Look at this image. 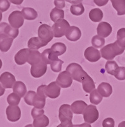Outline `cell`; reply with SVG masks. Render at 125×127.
Returning a JSON list of instances; mask_svg holds the SVG:
<instances>
[{
    "label": "cell",
    "mask_w": 125,
    "mask_h": 127,
    "mask_svg": "<svg viewBox=\"0 0 125 127\" xmlns=\"http://www.w3.org/2000/svg\"><path fill=\"white\" fill-rule=\"evenodd\" d=\"M65 36H66L67 39L70 41H77L81 37V32L78 27L70 26Z\"/></svg>",
    "instance_id": "ac0fdd59"
},
{
    "label": "cell",
    "mask_w": 125,
    "mask_h": 127,
    "mask_svg": "<svg viewBox=\"0 0 125 127\" xmlns=\"http://www.w3.org/2000/svg\"><path fill=\"white\" fill-rule=\"evenodd\" d=\"M28 45L29 49L33 50H37L39 49L40 48L45 46V45L42 43L41 41L37 37H32L28 41Z\"/></svg>",
    "instance_id": "83f0119b"
},
{
    "label": "cell",
    "mask_w": 125,
    "mask_h": 127,
    "mask_svg": "<svg viewBox=\"0 0 125 127\" xmlns=\"http://www.w3.org/2000/svg\"><path fill=\"white\" fill-rule=\"evenodd\" d=\"M45 93L48 97L55 99L59 97L61 94V87L56 81H53L46 87Z\"/></svg>",
    "instance_id": "4fadbf2b"
},
{
    "label": "cell",
    "mask_w": 125,
    "mask_h": 127,
    "mask_svg": "<svg viewBox=\"0 0 125 127\" xmlns=\"http://www.w3.org/2000/svg\"><path fill=\"white\" fill-rule=\"evenodd\" d=\"M2 18H3V15H2L1 12V11H0V22H1V21Z\"/></svg>",
    "instance_id": "11a10c76"
},
{
    "label": "cell",
    "mask_w": 125,
    "mask_h": 127,
    "mask_svg": "<svg viewBox=\"0 0 125 127\" xmlns=\"http://www.w3.org/2000/svg\"><path fill=\"white\" fill-rule=\"evenodd\" d=\"M114 125H115L114 120L111 118H107L102 122L103 127H114Z\"/></svg>",
    "instance_id": "f6af8a7d"
},
{
    "label": "cell",
    "mask_w": 125,
    "mask_h": 127,
    "mask_svg": "<svg viewBox=\"0 0 125 127\" xmlns=\"http://www.w3.org/2000/svg\"><path fill=\"white\" fill-rule=\"evenodd\" d=\"M13 92L19 95L20 97H24L27 92L26 86L22 81H16L13 87Z\"/></svg>",
    "instance_id": "d4e9b609"
},
{
    "label": "cell",
    "mask_w": 125,
    "mask_h": 127,
    "mask_svg": "<svg viewBox=\"0 0 125 127\" xmlns=\"http://www.w3.org/2000/svg\"><path fill=\"white\" fill-rule=\"evenodd\" d=\"M62 64H63V61L59 59L55 60V61H53L50 64L51 69H52V71L55 72H61V70H62Z\"/></svg>",
    "instance_id": "f35d334b"
},
{
    "label": "cell",
    "mask_w": 125,
    "mask_h": 127,
    "mask_svg": "<svg viewBox=\"0 0 125 127\" xmlns=\"http://www.w3.org/2000/svg\"><path fill=\"white\" fill-rule=\"evenodd\" d=\"M83 88L85 92L89 93L92 92L95 89V85L94 81L89 75H87L82 81Z\"/></svg>",
    "instance_id": "7402d4cb"
},
{
    "label": "cell",
    "mask_w": 125,
    "mask_h": 127,
    "mask_svg": "<svg viewBox=\"0 0 125 127\" xmlns=\"http://www.w3.org/2000/svg\"><path fill=\"white\" fill-rule=\"evenodd\" d=\"M98 35L103 38H107L109 36L112 31V26L106 22H102L98 25L96 28Z\"/></svg>",
    "instance_id": "e0dca14e"
},
{
    "label": "cell",
    "mask_w": 125,
    "mask_h": 127,
    "mask_svg": "<svg viewBox=\"0 0 125 127\" xmlns=\"http://www.w3.org/2000/svg\"><path fill=\"white\" fill-rule=\"evenodd\" d=\"M51 49L55 53H56L58 56H60L65 53L67 47L64 43L59 42V43H55V44H53L51 47Z\"/></svg>",
    "instance_id": "4dcf8cb0"
},
{
    "label": "cell",
    "mask_w": 125,
    "mask_h": 127,
    "mask_svg": "<svg viewBox=\"0 0 125 127\" xmlns=\"http://www.w3.org/2000/svg\"><path fill=\"white\" fill-rule=\"evenodd\" d=\"M44 113H45V111L43 109H38L34 107L31 111V116L33 118V119L38 117L39 116L43 115V114H44Z\"/></svg>",
    "instance_id": "7bdbcfd3"
},
{
    "label": "cell",
    "mask_w": 125,
    "mask_h": 127,
    "mask_svg": "<svg viewBox=\"0 0 125 127\" xmlns=\"http://www.w3.org/2000/svg\"><path fill=\"white\" fill-rule=\"evenodd\" d=\"M25 127H34V126H33V125L29 124V125H26Z\"/></svg>",
    "instance_id": "9f6ffc18"
},
{
    "label": "cell",
    "mask_w": 125,
    "mask_h": 127,
    "mask_svg": "<svg viewBox=\"0 0 125 127\" xmlns=\"http://www.w3.org/2000/svg\"><path fill=\"white\" fill-rule=\"evenodd\" d=\"M125 50V48L121 47L116 41L113 43L109 44L101 48L100 54L104 59L109 61L114 59L117 55L122 54Z\"/></svg>",
    "instance_id": "6da1fadb"
},
{
    "label": "cell",
    "mask_w": 125,
    "mask_h": 127,
    "mask_svg": "<svg viewBox=\"0 0 125 127\" xmlns=\"http://www.w3.org/2000/svg\"><path fill=\"white\" fill-rule=\"evenodd\" d=\"M57 127H73V124L71 121H67V122H62Z\"/></svg>",
    "instance_id": "c3c4849f"
},
{
    "label": "cell",
    "mask_w": 125,
    "mask_h": 127,
    "mask_svg": "<svg viewBox=\"0 0 125 127\" xmlns=\"http://www.w3.org/2000/svg\"><path fill=\"white\" fill-rule=\"evenodd\" d=\"M118 127H125V121H122V122L119 123V125H118Z\"/></svg>",
    "instance_id": "db71d44e"
},
{
    "label": "cell",
    "mask_w": 125,
    "mask_h": 127,
    "mask_svg": "<svg viewBox=\"0 0 125 127\" xmlns=\"http://www.w3.org/2000/svg\"><path fill=\"white\" fill-rule=\"evenodd\" d=\"M10 6V3L8 0H0V11L4 12L7 11Z\"/></svg>",
    "instance_id": "b9f144b4"
},
{
    "label": "cell",
    "mask_w": 125,
    "mask_h": 127,
    "mask_svg": "<svg viewBox=\"0 0 125 127\" xmlns=\"http://www.w3.org/2000/svg\"><path fill=\"white\" fill-rule=\"evenodd\" d=\"M50 19L53 22H56L57 20L64 18V12L62 9L54 8L50 12Z\"/></svg>",
    "instance_id": "f546056e"
},
{
    "label": "cell",
    "mask_w": 125,
    "mask_h": 127,
    "mask_svg": "<svg viewBox=\"0 0 125 127\" xmlns=\"http://www.w3.org/2000/svg\"><path fill=\"white\" fill-rule=\"evenodd\" d=\"M21 97L15 93H12L7 97V102L11 105H18L20 102Z\"/></svg>",
    "instance_id": "8d00e7d4"
},
{
    "label": "cell",
    "mask_w": 125,
    "mask_h": 127,
    "mask_svg": "<svg viewBox=\"0 0 125 127\" xmlns=\"http://www.w3.org/2000/svg\"><path fill=\"white\" fill-rule=\"evenodd\" d=\"M72 78L68 71H63L61 72L57 78L56 82L62 88H67L71 86L72 83Z\"/></svg>",
    "instance_id": "9c48e42d"
},
{
    "label": "cell",
    "mask_w": 125,
    "mask_h": 127,
    "mask_svg": "<svg viewBox=\"0 0 125 127\" xmlns=\"http://www.w3.org/2000/svg\"><path fill=\"white\" fill-rule=\"evenodd\" d=\"M72 111L71 110V107L69 104H63L59 109V120L62 122L71 121L73 117Z\"/></svg>",
    "instance_id": "ba28073f"
},
{
    "label": "cell",
    "mask_w": 125,
    "mask_h": 127,
    "mask_svg": "<svg viewBox=\"0 0 125 127\" xmlns=\"http://www.w3.org/2000/svg\"><path fill=\"white\" fill-rule=\"evenodd\" d=\"M47 87V85H43L39 86L37 89V95L40 96L41 97L44 98H46V95L45 91H46V88Z\"/></svg>",
    "instance_id": "ee69618b"
},
{
    "label": "cell",
    "mask_w": 125,
    "mask_h": 127,
    "mask_svg": "<svg viewBox=\"0 0 125 127\" xmlns=\"http://www.w3.org/2000/svg\"><path fill=\"white\" fill-rule=\"evenodd\" d=\"M69 3H71L72 4H77L81 3L83 1V0H66Z\"/></svg>",
    "instance_id": "681fc988"
},
{
    "label": "cell",
    "mask_w": 125,
    "mask_h": 127,
    "mask_svg": "<svg viewBox=\"0 0 125 127\" xmlns=\"http://www.w3.org/2000/svg\"><path fill=\"white\" fill-rule=\"evenodd\" d=\"M41 56L44 62L47 64H51L53 61L58 59V55L51 48L45 50L41 54Z\"/></svg>",
    "instance_id": "d6986e66"
},
{
    "label": "cell",
    "mask_w": 125,
    "mask_h": 127,
    "mask_svg": "<svg viewBox=\"0 0 125 127\" xmlns=\"http://www.w3.org/2000/svg\"><path fill=\"white\" fill-rule=\"evenodd\" d=\"M70 27V24L66 20L62 19L57 20L52 27L53 36L55 38H61L65 35Z\"/></svg>",
    "instance_id": "277c9868"
},
{
    "label": "cell",
    "mask_w": 125,
    "mask_h": 127,
    "mask_svg": "<svg viewBox=\"0 0 125 127\" xmlns=\"http://www.w3.org/2000/svg\"><path fill=\"white\" fill-rule=\"evenodd\" d=\"M8 22L13 28L19 29L22 27L24 22V17L22 12L16 10L12 12L8 17Z\"/></svg>",
    "instance_id": "8992f818"
},
{
    "label": "cell",
    "mask_w": 125,
    "mask_h": 127,
    "mask_svg": "<svg viewBox=\"0 0 125 127\" xmlns=\"http://www.w3.org/2000/svg\"><path fill=\"white\" fill-rule=\"evenodd\" d=\"M47 71V64L45 63L43 60L40 62L31 65V74L32 76L35 78H41L43 76Z\"/></svg>",
    "instance_id": "52a82bcc"
},
{
    "label": "cell",
    "mask_w": 125,
    "mask_h": 127,
    "mask_svg": "<svg viewBox=\"0 0 125 127\" xmlns=\"http://www.w3.org/2000/svg\"><path fill=\"white\" fill-rule=\"evenodd\" d=\"M83 118L86 123H94L99 117V113L94 105H88L83 112Z\"/></svg>",
    "instance_id": "5b68a950"
},
{
    "label": "cell",
    "mask_w": 125,
    "mask_h": 127,
    "mask_svg": "<svg viewBox=\"0 0 125 127\" xmlns=\"http://www.w3.org/2000/svg\"><path fill=\"white\" fill-rule=\"evenodd\" d=\"M92 44L93 46L96 48H100L104 46L105 39L104 38L100 36L99 35H96L93 37L92 39Z\"/></svg>",
    "instance_id": "e575fe53"
},
{
    "label": "cell",
    "mask_w": 125,
    "mask_h": 127,
    "mask_svg": "<svg viewBox=\"0 0 125 127\" xmlns=\"http://www.w3.org/2000/svg\"><path fill=\"white\" fill-rule=\"evenodd\" d=\"M37 34L38 38L45 46L52 40L54 36L52 27L45 24L39 26L37 31Z\"/></svg>",
    "instance_id": "3957f363"
},
{
    "label": "cell",
    "mask_w": 125,
    "mask_h": 127,
    "mask_svg": "<svg viewBox=\"0 0 125 127\" xmlns=\"http://www.w3.org/2000/svg\"><path fill=\"white\" fill-rule=\"evenodd\" d=\"M88 106L86 102L83 100H77L74 102L70 105L72 113L76 114H83L85 109Z\"/></svg>",
    "instance_id": "44dd1931"
},
{
    "label": "cell",
    "mask_w": 125,
    "mask_h": 127,
    "mask_svg": "<svg viewBox=\"0 0 125 127\" xmlns=\"http://www.w3.org/2000/svg\"><path fill=\"white\" fill-rule=\"evenodd\" d=\"M114 76L118 80H125V67H119L114 74Z\"/></svg>",
    "instance_id": "60d3db41"
},
{
    "label": "cell",
    "mask_w": 125,
    "mask_h": 127,
    "mask_svg": "<svg viewBox=\"0 0 125 127\" xmlns=\"http://www.w3.org/2000/svg\"><path fill=\"white\" fill-rule=\"evenodd\" d=\"M66 71L70 74L72 79L79 83H82L84 78L88 75V74L83 69L82 67L77 63L70 64L67 67Z\"/></svg>",
    "instance_id": "7a4b0ae2"
},
{
    "label": "cell",
    "mask_w": 125,
    "mask_h": 127,
    "mask_svg": "<svg viewBox=\"0 0 125 127\" xmlns=\"http://www.w3.org/2000/svg\"><path fill=\"white\" fill-rule=\"evenodd\" d=\"M4 92H5V88L2 86L1 84H0V97L4 95Z\"/></svg>",
    "instance_id": "f5cc1de1"
},
{
    "label": "cell",
    "mask_w": 125,
    "mask_h": 127,
    "mask_svg": "<svg viewBox=\"0 0 125 127\" xmlns=\"http://www.w3.org/2000/svg\"><path fill=\"white\" fill-rule=\"evenodd\" d=\"M70 12L72 15L76 16H79L82 15L85 12V8L82 3L77 4H72L70 6Z\"/></svg>",
    "instance_id": "836d02e7"
},
{
    "label": "cell",
    "mask_w": 125,
    "mask_h": 127,
    "mask_svg": "<svg viewBox=\"0 0 125 127\" xmlns=\"http://www.w3.org/2000/svg\"><path fill=\"white\" fill-rule=\"evenodd\" d=\"M6 114L8 121L15 122L20 120L21 117V111L18 105H10L6 107Z\"/></svg>",
    "instance_id": "30bf717a"
},
{
    "label": "cell",
    "mask_w": 125,
    "mask_h": 127,
    "mask_svg": "<svg viewBox=\"0 0 125 127\" xmlns=\"http://www.w3.org/2000/svg\"><path fill=\"white\" fill-rule=\"evenodd\" d=\"M54 4L57 8L60 9L63 8L65 6V1H57V0H54Z\"/></svg>",
    "instance_id": "7dc6e473"
},
{
    "label": "cell",
    "mask_w": 125,
    "mask_h": 127,
    "mask_svg": "<svg viewBox=\"0 0 125 127\" xmlns=\"http://www.w3.org/2000/svg\"><path fill=\"white\" fill-rule=\"evenodd\" d=\"M2 65H3V63H2V61L0 59V69H1V68L2 67Z\"/></svg>",
    "instance_id": "6f0895ef"
},
{
    "label": "cell",
    "mask_w": 125,
    "mask_h": 127,
    "mask_svg": "<svg viewBox=\"0 0 125 127\" xmlns=\"http://www.w3.org/2000/svg\"><path fill=\"white\" fill-rule=\"evenodd\" d=\"M15 82V78L10 72H4L0 76V83L4 88H12Z\"/></svg>",
    "instance_id": "8fae6325"
},
{
    "label": "cell",
    "mask_w": 125,
    "mask_h": 127,
    "mask_svg": "<svg viewBox=\"0 0 125 127\" xmlns=\"http://www.w3.org/2000/svg\"><path fill=\"white\" fill-rule=\"evenodd\" d=\"M36 95V93L34 91H29L24 96V101L27 104L32 105L33 100Z\"/></svg>",
    "instance_id": "ab89813d"
},
{
    "label": "cell",
    "mask_w": 125,
    "mask_h": 127,
    "mask_svg": "<svg viewBox=\"0 0 125 127\" xmlns=\"http://www.w3.org/2000/svg\"><path fill=\"white\" fill-rule=\"evenodd\" d=\"M116 41L121 47L125 48V28H121L118 30Z\"/></svg>",
    "instance_id": "d590c367"
},
{
    "label": "cell",
    "mask_w": 125,
    "mask_h": 127,
    "mask_svg": "<svg viewBox=\"0 0 125 127\" xmlns=\"http://www.w3.org/2000/svg\"><path fill=\"white\" fill-rule=\"evenodd\" d=\"M90 100L92 104L94 105H98L102 102V96L99 94L97 90L95 89L90 93Z\"/></svg>",
    "instance_id": "1f68e13d"
},
{
    "label": "cell",
    "mask_w": 125,
    "mask_h": 127,
    "mask_svg": "<svg viewBox=\"0 0 125 127\" xmlns=\"http://www.w3.org/2000/svg\"><path fill=\"white\" fill-rule=\"evenodd\" d=\"M104 14L102 10L99 8L92 9L89 13V18L94 22H99L103 19Z\"/></svg>",
    "instance_id": "4316f807"
},
{
    "label": "cell",
    "mask_w": 125,
    "mask_h": 127,
    "mask_svg": "<svg viewBox=\"0 0 125 127\" xmlns=\"http://www.w3.org/2000/svg\"><path fill=\"white\" fill-rule=\"evenodd\" d=\"M13 38L6 34H0V50L2 52H6L10 50L13 41Z\"/></svg>",
    "instance_id": "9a60e30c"
},
{
    "label": "cell",
    "mask_w": 125,
    "mask_h": 127,
    "mask_svg": "<svg viewBox=\"0 0 125 127\" xmlns=\"http://www.w3.org/2000/svg\"><path fill=\"white\" fill-rule=\"evenodd\" d=\"M30 52L29 48H23L20 50L15 55V62L17 65H24L28 62V57Z\"/></svg>",
    "instance_id": "2e32d148"
},
{
    "label": "cell",
    "mask_w": 125,
    "mask_h": 127,
    "mask_svg": "<svg viewBox=\"0 0 125 127\" xmlns=\"http://www.w3.org/2000/svg\"><path fill=\"white\" fill-rule=\"evenodd\" d=\"M111 1L118 15H125V0H111Z\"/></svg>",
    "instance_id": "cb8c5ba5"
},
{
    "label": "cell",
    "mask_w": 125,
    "mask_h": 127,
    "mask_svg": "<svg viewBox=\"0 0 125 127\" xmlns=\"http://www.w3.org/2000/svg\"><path fill=\"white\" fill-rule=\"evenodd\" d=\"M49 119L46 116H39L38 117L34 119L33 126L34 127H46L49 125Z\"/></svg>",
    "instance_id": "f1b7e54d"
},
{
    "label": "cell",
    "mask_w": 125,
    "mask_h": 127,
    "mask_svg": "<svg viewBox=\"0 0 125 127\" xmlns=\"http://www.w3.org/2000/svg\"><path fill=\"white\" fill-rule=\"evenodd\" d=\"M119 67L118 64L113 61H109L105 64V69L108 73L111 75L114 76L116 71Z\"/></svg>",
    "instance_id": "d6a6232c"
},
{
    "label": "cell",
    "mask_w": 125,
    "mask_h": 127,
    "mask_svg": "<svg viewBox=\"0 0 125 127\" xmlns=\"http://www.w3.org/2000/svg\"><path fill=\"white\" fill-rule=\"evenodd\" d=\"M9 1H10V3L16 4V5H20L24 1V0H9Z\"/></svg>",
    "instance_id": "f907efd6"
},
{
    "label": "cell",
    "mask_w": 125,
    "mask_h": 127,
    "mask_svg": "<svg viewBox=\"0 0 125 127\" xmlns=\"http://www.w3.org/2000/svg\"><path fill=\"white\" fill-rule=\"evenodd\" d=\"M46 98H42L40 96L37 95L36 94V96L34 97V99L33 100V104L32 105L34 106V107L38 109H43L45 105V103H46Z\"/></svg>",
    "instance_id": "74e56055"
},
{
    "label": "cell",
    "mask_w": 125,
    "mask_h": 127,
    "mask_svg": "<svg viewBox=\"0 0 125 127\" xmlns=\"http://www.w3.org/2000/svg\"><path fill=\"white\" fill-rule=\"evenodd\" d=\"M84 55L86 60L89 62H95L99 61L101 58L100 52L94 46H89L85 51Z\"/></svg>",
    "instance_id": "7c38bea8"
},
{
    "label": "cell",
    "mask_w": 125,
    "mask_h": 127,
    "mask_svg": "<svg viewBox=\"0 0 125 127\" xmlns=\"http://www.w3.org/2000/svg\"><path fill=\"white\" fill-rule=\"evenodd\" d=\"M73 127H92V126L90 125V123H85L81 125H73Z\"/></svg>",
    "instance_id": "816d5d0a"
},
{
    "label": "cell",
    "mask_w": 125,
    "mask_h": 127,
    "mask_svg": "<svg viewBox=\"0 0 125 127\" xmlns=\"http://www.w3.org/2000/svg\"><path fill=\"white\" fill-rule=\"evenodd\" d=\"M22 13L24 19L29 20H35L38 15L37 12L34 9L29 7L24 8L22 10Z\"/></svg>",
    "instance_id": "484cf974"
},
{
    "label": "cell",
    "mask_w": 125,
    "mask_h": 127,
    "mask_svg": "<svg viewBox=\"0 0 125 127\" xmlns=\"http://www.w3.org/2000/svg\"><path fill=\"white\" fill-rule=\"evenodd\" d=\"M42 60H43V59H42L41 54L39 51L30 50L29 57H28V64L32 65L34 64L40 62Z\"/></svg>",
    "instance_id": "603a6c76"
},
{
    "label": "cell",
    "mask_w": 125,
    "mask_h": 127,
    "mask_svg": "<svg viewBox=\"0 0 125 127\" xmlns=\"http://www.w3.org/2000/svg\"><path fill=\"white\" fill-rule=\"evenodd\" d=\"M57 1H65V0H57Z\"/></svg>",
    "instance_id": "680465c9"
},
{
    "label": "cell",
    "mask_w": 125,
    "mask_h": 127,
    "mask_svg": "<svg viewBox=\"0 0 125 127\" xmlns=\"http://www.w3.org/2000/svg\"><path fill=\"white\" fill-rule=\"evenodd\" d=\"M94 3L98 6H103L107 4L109 0H94Z\"/></svg>",
    "instance_id": "bcb514c9"
},
{
    "label": "cell",
    "mask_w": 125,
    "mask_h": 127,
    "mask_svg": "<svg viewBox=\"0 0 125 127\" xmlns=\"http://www.w3.org/2000/svg\"><path fill=\"white\" fill-rule=\"evenodd\" d=\"M19 33V29L13 28L6 22H2L0 24V34H6L10 37H12L15 39L17 37Z\"/></svg>",
    "instance_id": "5bb4252c"
},
{
    "label": "cell",
    "mask_w": 125,
    "mask_h": 127,
    "mask_svg": "<svg viewBox=\"0 0 125 127\" xmlns=\"http://www.w3.org/2000/svg\"><path fill=\"white\" fill-rule=\"evenodd\" d=\"M98 92L103 97H109L112 93V88L109 83L102 82L98 85Z\"/></svg>",
    "instance_id": "ffe728a7"
}]
</instances>
